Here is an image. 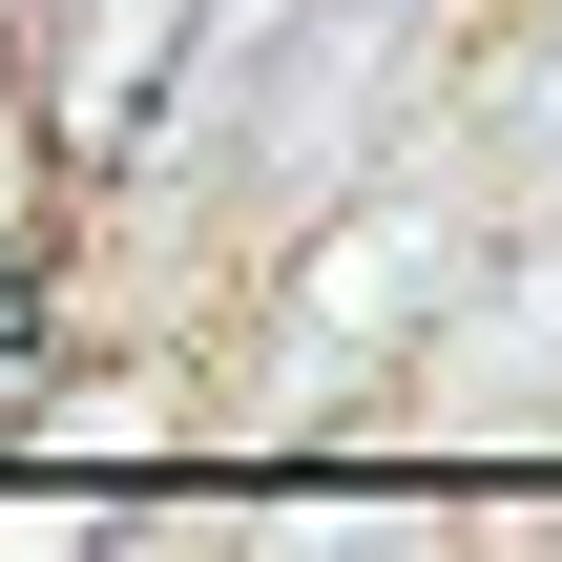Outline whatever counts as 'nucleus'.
I'll use <instances>...</instances> for the list:
<instances>
[{
  "mask_svg": "<svg viewBox=\"0 0 562 562\" xmlns=\"http://www.w3.org/2000/svg\"><path fill=\"white\" fill-rule=\"evenodd\" d=\"M83 229H104V188H83V167H63V125H42V83H21V63H0V313H42V292H63V250H83Z\"/></svg>",
  "mask_w": 562,
  "mask_h": 562,
  "instance_id": "obj_2",
  "label": "nucleus"
},
{
  "mask_svg": "<svg viewBox=\"0 0 562 562\" xmlns=\"http://www.w3.org/2000/svg\"><path fill=\"white\" fill-rule=\"evenodd\" d=\"M480 146H501V125L438 104L355 209H313V229L271 250V355H313V375H355V396H375V355H438V313H459V292L501 271V229H521V209L480 188Z\"/></svg>",
  "mask_w": 562,
  "mask_h": 562,
  "instance_id": "obj_1",
  "label": "nucleus"
}]
</instances>
